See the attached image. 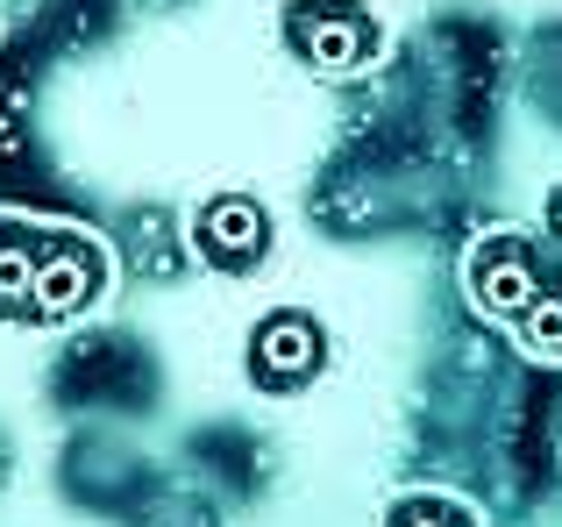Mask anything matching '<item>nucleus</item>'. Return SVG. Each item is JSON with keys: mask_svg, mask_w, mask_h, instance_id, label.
I'll use <instances>...</instances> for the list:
<instances>
[{"mask_svg": "<svg viewBox=\"0 0 562 527\" xmlns=\"http://www.w3.org/2000/svg\"><path fill=\"white\" fill-rule=\"evenodd\" d=\"M114 292V250L79 222L0 208V328H79Z\"/></svg>", "mask_w": 562, "mask_h": 527, "instance_id": "f257e3e1", "label": "nucleus"}, {"mask_svg": "<svg viewBox=\"0 0 562 527\" xmlns=\"http://www.w3.org/2000/svg\"><path fill=\"white\" fill-rule=\"evenodd\" d=\"M463 292L498 335L541 363H562V250L527 228H484L463 250Z\"/></svg>", "mask_w": 562, "mask_h": 527, "instance_id": "f03ea898", "label": "nucleus"}, {"mask_svg": "<svg viewBox=\"0 0 562 527\" xmlns=\"http://www.w3.org/2000/svg\"><path fill=\"white\" fill-rule=\"evenodd\" d=\"M278 43L314 79H357L384 57V22L371 0H278Z\"/></svg>", "mask_w": 562, "mask_h": 527, "instance_id": "7ed1b4c3", "label": "nucleus"}, {"mask_svg": "<svg viewBox=\"0 0 562 527\" xmlns=\"http://www.w3.org/2000/svg\"><path fill=\"white\" fill-rule=\"evenodd\" d=\"M328 349L335 343H328V328H321V314H306V306H271V314H257V328H249V343H243V371L263 400H285V392H306L328 371Z\"/></svg>", "mask_w": 562, "mask_h": 527, "instance_id": "20e7f679", "label": "nucleus"}, {"mask_svg": "<svg viewBox=\"0 0 562 527\" xmlns=\"http://www.w3.org/2000/svg\"><path fill=\"white\" fill-rule=\"evenodd\" d=\"M186 243H192V257H200L206 271L249 278V271H263V257H271L278 222H271V208H263L257 193H243V186H221V193H206L200 208H192Z\"/></svg>", "mask_w": 562, "mask_h": 527, "instance_id": "39448f33", "label": "nucleus"}, {"mask_svg": "<svg viewBox=\"0 0 562 527\" xmlns=\"http://www.w3.org/2000/svg\"><path fill=\"white\" fill-rule=\"evenodd\" d=\"M378 527H484V520H477V506L456 500V492H398Z\"/></svg>", "mask_w": 562, "mask_h": 527, "instance_id": "423d86ee", "label": "nucleus"}, {"mask_svg": "<svg viewBox=\"0 0 562 527\" xmlns=\"http://www.w3.org/2000/svg\"><path fill=\"white\" fill-rule=\"evenodd\" d=\"M541 222H549V243L562 250V179L549 186V208H541Z\"/></svg>", "mask_w": 562, "mask_h": 527, "instance_id": "0eeeda50", "label": "nucleus"}]
</instances>
